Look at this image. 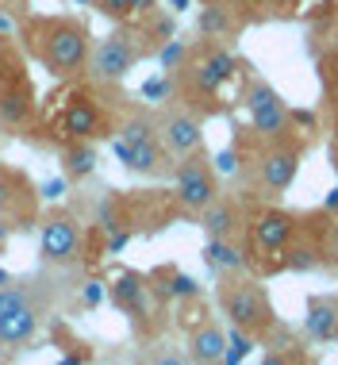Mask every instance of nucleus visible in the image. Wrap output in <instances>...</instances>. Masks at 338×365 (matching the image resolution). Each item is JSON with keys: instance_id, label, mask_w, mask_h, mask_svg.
I'll return each instance as SVG.
<instances>
[{"instance_id": "c9c22d12", "label": "nucleus", "mask_w": 338, "mask_h": 365, "mask_svg": "<svg viewBox=\"0 0 338 365\" xmlns=\"http://www.w3.org/2000/svg\"><path fill=\"white\" fill-rule=\"evenodd\" d=\"M327 88H331V101H334V108H338V58L331 62V73H327Z\"/></svg>"}, {"instance_id": "79ce46f5", "label": "nucleus", "mask_w": 338, "mask_h": 365, "mask_svg": "<svg viewBox=\"0 0 338 365\" xmlns=\"http://www.w3.org/2000/svg\"><path fill=\"white\" fill-rule=\"evenodd\" d=\"M238 8H262V4H270V0H235Z\"/></svg>"}, {"instance_id": "f03ea898", "label": "nucleus", "mask_w": 338, "mask_h": 365, "mask_svg": "<svg viewBox=\"0 0 338 365\" xmlns=\"http://www.w3.org/2000/svg\"><path fill=\"white\" fill-rule=\"evenodd\" d=\"M16 38L24 54L39 62L54 81H73L88 73L93 58V31L81 16H43V12H24L16 24Z\"/></svg>"}, {"instance_id": "9b49d317", "label": "nucleus", "mask_w": 338, "mask_h": 365, "mask_svg": "<svg viewBox=\"0 0 338 365\" xmlns=\"http://www.w3.org/2000/svg\"><path fill=\"white\" fill-rule=\"evenodd\" d=\"M0 215L16 227V231H31L43 215V196L39 185L16 165H0Z\"/></svg>"}, {"instance_id": "20e7f679", "label": "nucleus", "mask_w": 338, "mask_h": 365, "mask_svg": "<svg viewBox=\"0 0 338 365\" xmlns=\"http://www.w3.org/2000/svg\"><path fill=\"white\" fill-rule=\"evenodd\" d=\"M215 296H220V308H223L227 319H231L235 327L250 331L254 339H262V334H270L277 327L273 300H270V292H265L262 281L246 277V273H223Z\"/></svg>"}, {"instance_id": "37998d69", "label": "nucleus", "mask_w": 338, "mask_h": 365, "mask_svg": "<svg viewBox=\"0 0 338 365\" xmlns=\"http://www.w3.org/2000/svg\"><path fill=\"white\" fill-rule=\"evenodd\" d=\"M77 4H93V0H77Z\"/></svg>"}, {"instance_id": "b1692460", "label": "nucleus", "mask_w": 338, "mask_h": 365, "mask_svg": "<svg viewBox=\"0 0 338 365\" xmlns=\"http://www.w3.org/2000/svg\"><path fill=\"white\" fill-rule=\"evenodd\" d=\"M58 158H62V173L69 177V181H85V177H93L96 162H101V158H96V143H85V139L58 146Z\"/></svg>"}, {"instance_id": "2eb2a0df", "label": "nucleus", "mask_w": 338, "mask_h": 365, "mask_svg": "<svg viewBox=\"0 0 338 365\" xmlns=\"http://www.w3.org/2000/svg\"><path fill=\"white\" fill-rule=\"evenodd\" d=\"M112 154H116V162L123 165L127 173H138V177H173V165H177V158L165 150L162 139L123 143V139L112 135Z\"/></svg>"}, {"instance_id": "39448f33", "label": "nucleus", "mask_w": 338, "mask_h": 365, "mask_svg": "<svg viewBox=\"0 0 338 365\" xmlns=\"http://www.w3.org/2000/svg\"><path fill=\"white\" fill-rule=\"evenodd\" d=\"M143 58H150L143 31L135 24H116L112 35H104L101 43H93V58H88V77L108 85H119L127 73L135 70Z\"/></svg>"}, {"instance_id": "72a5a7b5", "label": "nucleus", "mask_w": 338, "mask_h": 365, "mask_svg": "<svg viewBox=\"0 0 338 365\" xmlns=\"http://www.w3.org/2000/svg\"><path fill=\"white\" fill-rule=\"evenodd\" d=\"M81 300H85V308H96V304L104 300V289H101L96 281H88V284H85V296H81Z\"/></svg>"}, {"instance_id": "f3484780", "label": "nucleus", "mask_w": 338, "mask_h": 365, "mask_svg": "<svg viewBox=\"0 0 338 365\" xmlns=\"http://www.w3.org/2000/svg\"><path fill=\"white\" fill-rule=\"evenodd\" d=\"M238 27H242V19H238L235 4H227V0H204V8L196 12V35L212 38V43L235 38Z\"/></svg>"}, {"instance_id": "4be33fe9", "label": "nucleus", "mask_w": 338, "mask_h": 365, "mask_svg": "<svg viewBox=\"0 0 338 365\" xmlns=\"http://www.w3.org/2000/svg\"><path fill=\"white\" fill-rule=\"evenodd\" d=\"M39 323H43V312H35V308L0 315V346H12V350L31 346L39 334Z\"/></svg>"}, {"instance_id": "4468645a", "label": "nucleus", "mask_w": 338, "mask_h": 365, "mask_svg": "<svg viewBox=\"0 0 338 365\" xmlns=\"http://www.w3.org/2000/svg\"><path fill=\"white\" fill-rule=\"evenodd\" d=\"M158 135H162L165 150L173 158L193 154L204 146V115H196L181 101H165L162 112H158Z\"/></svg>"}, {"instance_id": "58836bf2", "label": "nucleus", "mask_w": 338, "mask_h": 365, "mask_svg": "<svg viewBox=\"0 0 338 365\" xmlns=\"http://www.w3.org/2000/svg\"><path fill=\"white\" fill-rule=\"evenodd\" d=\"M0 4L8 8V12H16V16H24V8H27V0H0Z\"/></svg>"}, {"instance_id": "473e14b6", "label": "nucleus", "mask_w": 338, "mask_h": 365, "mask_svg": "<svg viewBox=\"0 0 338 365\" xmlns=\"http://www.w3.org/2000/svg\"><path fill=\"white\" fill-rule=\"evenodd\" d=\"M66 189H69V177L62 173V177H51V181H43V185H39V196H43V200H62V196H66Z\"/></svg>"}, {"instance_id": "9d476101", "label": "nucleus", "mask_w": 338, "mask_h": 365, "mask_svg": "<svg viewBox=\"0 0 338 365\" xmlns=\"http://www.w3.org/2000/svg\"><path fill=\"white\" fill-rule=\"evenodd\" d=\"M246 235H250V250L254 254L273 258V265H281V254L288 250V242L300 235V215L265 204V208H254L250 215H246Z\"/></svg>"}, {"instance_id": "0eeeda50", "label": "nucleus", "mask_w": 338, "mask_h": 365, "mask_svg": "<svg viewBox=\"0 0 338 365\" xmlns=\"http://www.w3.org/2000/svg\"><path fill=\"white\" fill-rule=\"evenodd\" d=\"M85 231L69 208H51L39 215V254L46 265L54 269H69V265H81L85 258Z\"/></svg>"}, {"instance_id": "423d86ee", "label": "nucleus", "mask_w": 338, "mask_h": 365, "mask_svg": "<svg viewBox=\"0 0 338 365\" xmlns=\"http://www.w3.org/2000/svg\"><path fill=\"white\" fill-rule=\"evenodd\" d=\"M108 300H112V308L119 315L131 319L138 339L154 334V323L165 308V304L158 300V292L150 289V277L138 273V269H116L112 277H108Z\"/></svg>"}, {"instance_id": "a878e982", "label": "nucleus", "mask_w": 338, "mask_h": 365, "mask_svg": "<svg viewBox=\"0 0 338 365\" xmlns=\"http://www.w3.org/2000/svg\"><path fill=\"white\" fill-rule=\"evenodd\" d=\"M19 77H31L27 73V54L16 35L0 31V81H19Z\"/></svg>"}, {"instance_id": "7c9ffc66", "label": "nucleus", "mask_w": 338, "mask_h": 365, "mask_svg": "<svg viewBox=\"0 0 338 365\" xmlns=\"http://www.w3.org/2000/svg\"><path fill=\"white\" fill-rule=\"evenodd\" d=\"M215 173L220 177H235V173H242V150H238V143L235 146H227V150H220V158H215Z\"/></svg>"}, {"instance_id": "dca6fc26", "label": "nucleus", "mask_w": 338, "mask_h": 365, "mask_svg": "<svg viewBox=\"0 0 338 365\" xmlns=\"http://www.w3.org/2000/svg\"><path fill=\"white\" fill-rule=\"evenodd\" d=\"M51 281L43 277H12L8 284H0V315H12V312H24V308H35V312H46L51 304Z\"/></svg>"}, {"instance_id": "cd10ccee", "label": "nucleus", "mask_w": 338, "mask_h": 365, "mask_svg": "<svg viewBox=\"0 0 338 365\" xmlns=\"http://www.w3.org/2000/svg\"><path fill=\"white\" fill-rule=\"evenodd\" d=\"M185 58H188V43H185V38H177V35H173V38H165V43L158 46V62H162V70H165V73L181 70Z\"/></svg>"}, {"instance_id": "ddd939ff", "label": "nucleus", "mask_w": 338, "mask_h": 365, "mask_svg": "<svg viewBox=\"0 0 338 365\" xmlns=\"http://www.w3.org/2000/svg\"><path fill=\"white\" fill-rule=\"evenodd\" d=\"M300 158H304L300 143L288 139L265 143V150L257 154V189H262V196H281L292 189L296 173H300Z\"/></svg>"}, {"instance_id": "f8f14e48", "label": "nucleus", "mask_w": 338, "mask_h": 365, "mask_svg": "<svg viewBox=\"0 0 338 365\" xmlns=\"http://www.w3.org/2000/svg\"><path fill=\"white\" fill-rule=\"evenodd\" d=\"M39 123V96L31 77L19 81H0V131L12 139H31Z\"/></svg>"}, {"instance_id": "4c0bfd02", "label": "nucleus", "mask_w": 338, "mask_h": 365, "mask_svg": "<svg viewBox=\"0 0 338 365\" xmlns=\"http://www.w3.org/2000/svg\"><path fill=\"white\" fill-rule=\"evenodd\" d=\"M292 123H300V127H315V115H312V112H292Z\"/></svg>"}, {"instance_id": "bb28decb", "label": "nucleus", "mask_w": 338, "mask_h": 365, "mask_svg": "<svg viewBox=\"0 0 338 365\" xmlns=\"http://www.w3.org/2000/svg\"><path fill=\"white\" fill-rule=\"evenodd\" d=\"M250 350H254V334H250V331H242V327H235V323H231V331H227L223 361H227V365H238V361L250 358Z\"/></svg>"}, {"instance_id": "6ab92c4d", "label": "nucleus", "mask_w": 338, "mask_h": 365, "mask_svg": "<svg viewBox=\"0 0 338 365\" xmlns=\"http://www.w3.org/2000/svg\"><path fill=\"white\" fill-rule=\"evenodd\" d=\"M223 350H227V331L215 319H204L200 327H193L185 339V358L188 361L215 365V361H223Z\"/></svg>"}, {"instance_id": "6e6552de", "label": "nucleus", "mask_w": 338, "mask_h": 365, "mask_svg": "<svg viewBox=\"0 0 338 365\" xmlns=\"http://www.w3.org/2000/svg\"><path fill=\"white\" fill-rule=\"evenodd\" d=\"M173 196H177V208L185 215H200L208 204L220 196V173H215L212 158L200 150L181 154L173 165Z\"/></svg>"}, {"instance_id": "a211bd4d", "label": "nucleus", "mask_w": 338, "mask_h": 365, "mask_svg": "<svg viewBox=\"0 0 338 365\" xmlns=\"http://www.w3.org/2000/svg\"><path fill=\"white\" fill-rule=\"evenodd\" d=\"M304 334L323 346V342H338V296H312L304 312Z\"/></svg>"}, {"instance_id": "393cba45", "label": "nucleus", "mask_w": 338, "mask_h": 365, "mask_svg": "<svg viewBox=\"0 0 338 365\" xmlns=\"http://www.w3.org/2000/svg\"><path fill=\"white\" fill-rule=\"evenodd\" d=\"M319 262H323V242H315V239L307 242L300 235H296V239L288 242V250L281 254V269H288V273H307Z\"/></svg>"}, {"instance_id": "f704fd0d", "label": "nucleus", "mask_w": 338, "mask_h": 365, "mask_svg": "<svg viewBox=\"0 0 338 365\" xmlns=\"http://www.w3.org/2000/svg\"><path fill=\"white\" fill-rule=\"evenodd\" d=\"M158 8V0H131V12H135V19H143V16H150Z\"/></svg>"}, {"instance_id": "7ed1b4c3", "label": "nucleus", "mask_w": 338, "mask_h": 365, "mask_svg": "<svg viewBox=\"0 0 338 365\" xmlns=\"http://www.w3.org/2000/svg\"><path fill=\"white\" fill-rule=\"evenodd\" d=\"M238 73H242V62L223 43L200 38V43L188 46L181 70H173V101L193 108L196 115H220L227 108L223 93Z\"/></svg>"}, {"instance_id": "a19ab883", "label": "nucleus", "mask_w": 338, "mask_h": 365, "mask_svg": "<svg viewBox=\"0 0 338 365\" xmlns=\"http://www.w3.org/2000/svg\"><path fill=\"white\" fill-rule=\"evenodd\" d=\"M185 8H188V0H169V12H177V16H181Z\"/></svg>"}, {"instance_id": "ea45409f", "label": "nucleus", "mask_w": 338, "mask_h": 365, "mask_svg": "<svg viewBox=\"0 0 338 365\" xmlns=\"http://www.w3.org/2000/svg\"><path fill=\"white\" fill-rule=\"evenodd\" d=\"M323 212H338V185L331 189V196H327V200H323Z\"/></svg>"}, {"instance_id": "2f4dec72", "label": "nucleus", "mask_w": 338, "mask_h": 365, "mask_svg": "<svg viewBox=\"0 0 338 365\" xmlns=\"http://www.w3.org/2000/svg\"><path fill=\"white\" fill-rule=\"evenodd\" d=\"M323 258L331 265H338V215L323 227Z\"/></svg>"}, {"instance_id": "c85d7f7f", "label": "nucleus", "mask_w": 338, "mask_h": 365, "mask_svg": "<svg viewBox=\"0 0 338 365\" xmlns=\"http://www.w3.org/2000/svg\"><path fill=\"white\" fill-rule=\"evenodd\" d=\"M93 8H96L104 19H112V24H131V19H135L131 0H93Z\"/></svg>"}, {"instance_id": "c756f323", "label": "nucleus", "mask_w": 338, "mask_h": 365, "mask_svg": "<svg viewBox=\"0 0 338 365\" xmlns=\"http://www.w3.org/2000/svg\"><path fill=\"white\" fill-rule=\"evenodd\" d=\"M143 101H154V104H165V101H173V73L150 77V81L143 85Z\"/></svg>"}, {"instance_id": "412c9836", "label": "nucleus", "mask_w": 338, "mask_h": 365, "mask_svg": "<svg viewBox=\"0 0 338 365\" xmlns=\"http://www.w3.org/2000/svg\"><path fill=\"white\" fill-rule=\"evenodd\" d=\"M146 277H150V289L158 292V300H162L165 308L177 300H188V296H200V284L188 277L185 269H177V265H158Z\"/></svg>"}, {"instance_id": "f257e3e1", "label": "nucleus", "mask_w": 338, "mask_h": 365, "mask_svg": "<svg viewBox=\"0 0 338 365\" xmlns=\"http://www.w3.org/2000/svg\"><path fill=\"white\" fill-rule=\"evenodd\" d=\"M108 81L96 77H73V81H58V93L46 96V104H39V123L31 131V143L43 146H66V143H96L112 139L119 123V104L108 96Z\"/></svg>"}, {"instance_id": "aec40b11", "label": "nucleus", "mask_w": 338, "mask_h": 365, "mask_svg": "<svg viewBox=\"0 0 338 365\" xmlns=\"http://www.w3.org/2000/svg\"><path fill=\"white\" fill-rule=\"evenodd\" d=\"M242 223H246L242 208H238L231 196H223V192L200 212V227H204L208 239H235V235L242 231Z\"/></svg>"}, {"instance_id": "e433bc0d", "label": "nucleus", "mask_w": 338, "mask_h": 365, "mask_svg": "<svg viewBox=\"0 0 338 365\" xmlns=\"http://www.w3.org/2000/svg\"><path fill=\"white\" fill-rule=\"evenodd\" d=\"M12 235H16V227L8 223L4 215H0V250H4V246H8V239H12Z\"/></svg>"}, {"instance_id": "1a4fd4ad", "label": "nucleus", "mask_w": 338, "mask_h": 365, "mask_svg": "<svg viewBox=\"0 0 338 365\" xmlns=\"http://www.w3.org/2000/svg\"><path fill=\"white\" fill-rule=\"evenodd\" d=\"M242 104L250 112V135L257 143H277L288 139L292 131V112H288L285 96L265 81V77H250L242 88Z\"/></svg>"}, {"instance_id": "5701e85b", "label": "nucleus", "mask_w": 338, "mask_h": 365, "mask_svg": "<svg viewBox=\"0 0 338 365\" xmlns=\"http://www.w3.org/2000/svg\"><path fill=\"white\" fill-rule=\"evenodd\" d=\"M204 262H208V269H212L215 277H223V273H246V269H250L246 250H242L235 239H208Z\"/></svg>"}]
</instances>
